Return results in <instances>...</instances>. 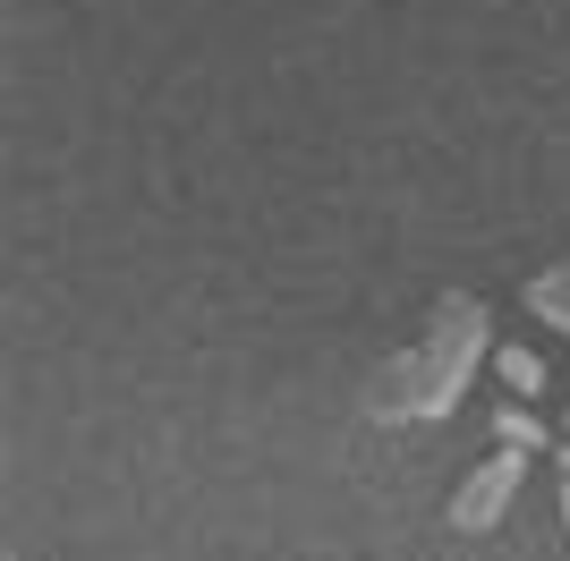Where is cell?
I'll list each match as a JSON object with an SVG mask.
<instances>
[{
    "instance_id": "obj_3",
    "label": "cell",
    "mask_w": 570,
    "mask_h": 561,
    "mask_svg": "<svg viewBox=\"0 0 570 561\" xmlns=\"http://www.w3.org/2000/svg\"><path fill=\"white\" fill-rule=\"evenodd\" d=\"M528 306H537V324L570 332V264H546V273L528 280Z\"/></svg>"
},
{
    "instance_id": "obj_4",
    "label": "cell",
    "mask_w": 570,
    "mask_h": 561,
    "mask_svg": "<svg viewBox=\"0 0 570 561\" xmlns=\"http://www.w3.org/2000/svg\"><path fill=\"white\" fill-rule=\"evenodd\" d=\"M494 443H511V451H546L553 434H546V417H537V409L502 400V409H494Z\"/></svg>"
},
{
    "instance_id": "obj_5",
    "label": "cell",
    "mask_w": 570,
    "mask_h": 561,
    "mask_svg": "<svg viewBox=\"0 0 570 561\" xmlns=\"http://www.w3.org/2000/svg\"><path fill=\"white\" fill-rule=\"evenodd\" d=\"M494 366H502V383H511L520 400H537V392H546V357H537V350H502Z\"/></svg>"
},
{
    "instance_id": "obj_6",
    "label": "cell",
    "mask_w": 570,
    "mask_h": 561,
    "mask_svg": "<svg viewBox=\"0 0 570 561\" xmlns=\"http://www.w3.org/2000/svg\"><path fill=\"white\" fill-rule=\"evenodd\" d=\"M562 485H570V443H562Z\"/></svg>"
},
{
    "instance_id": "obj_7",
    "label": "cell",
    "mask_w": 570,
    "mask_h": 561,
    "mask_svg": "<svg viewBox=\"0 0 570 561\" xmlns=\"http://www.w3.org/2000/svg\"><path fill=\"white\" fill-rule=\"evenodd\" d=\"M562 519H570V485H562Z\"/></svg>"
},
{
    "instance_id": "obj_2",
    "label": "cell",
    "mask_w": 570,
    "mask_h": 561,
    "mask_svg": "<svg viewBox=\"0 0 570 561\" xmlns=\"http://www.w3.org/2000/svg\"><path fill=\"white\" fill-rule=\"evenodd\" d=\"M520 476H528V451H511V443H502L494 460H476V468H469V485L452 493V528H460V537H485V528H502V511H511Z\"/></svg>"
},
{
    "instance_id": "obj_1",
    "label": "cell",
    "mask_w": 570,
    "mask_h": 561,
    "mask_svg": "<svg viewBox=\"0 0 570 561\" xmlns=\"http://www.w3.org/2000/svg\"><path fill=\"white\" fill-rule=\"evenodd\" d=\"M476 357H485V306L476 298H443L434 306L426 341L409 357H392V366H375V383H366V417L401 425V417H443L460 392H469Z\"/></svg>"
}]
</instances>
